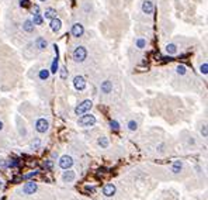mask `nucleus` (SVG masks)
<instances>
[{"label": "nucleus", "mask_w": 208, "mask_h": 200, "mask_svg": "<svg viewBox=\"0 0 208 200\" xmlns=\"http://www.w3.org/2000/svg\"><path fill=\"white\" fill-rule=\"evenodd\" d=\"M98 145L101 148H108V138L107 137H100L98 138Z\"/></svg>", "instance_id": "5701e85b"}, {"label": "nucleus", "mask_w": 208, "mask_h": 200, "mask_svg": "<svg viewBox=\"0 0 208 200\" xmlns=\"http://www.w3.org/2000/svg\"><path fill=\"white\" fill-rule=\"evenodd\" d=\"M52 166H53L52 161H46V162H45V168H46V169H52Z\"/></svg>", "instance_id": "2f4dec72"}, {"label": "nucleus", "mask_w": 208, "mask_h": 200, "mask_svg": "<svg viewBox=\"0 0 208 200\" xmlns=\"http://www.w3.org/2000/svg\"><path fill=\"white\" fill-rule=\"evenodd\" d=\"M128 130H130V131H136V130H138V123L135 121V120L128 121Z\"/></svg>", "instance_id": "b1692460"}, {"label": "nucleus", "mask_w": 208, "mask_h": 200, "mask_svg": "<svg viewBox=\"0 0 208 200\" xmlns=\"http://www.w3.org/2000/svg\"><path fill=\"white\" fill-rule=\"evenodd\" d=\"M35 47H37L40 51H44V49H46V47H48V41L42 37H38L37 40H35Z\"/></svg>", "instance_id": "ddd939ff"}, {"label": "nucleus", "mask_w": 208, "mask_h": 200, "mask_svg": "<svg viewBox=\"0 0 208 200\" xmlns=\"http://www.w3.org/2000/svg\"><path fill=\"white\" fill-rule=\"evenodd\" d=\"M200 72L203 75H208V64L207 62H204V64L200 66Z\"/></svg>", "instance_id": "a878e982"}, {"label": "nucleus", "mask_w": 208, "mask_h": 200, "mask_svg": "<svg viewBox=\"0 0 208 200\" xmlns=\"http://www.w3.org/2000/svg\"><path fill=\"white\" fill-rule=\"evenodd\" d=\"M17 165H18V162H17L16 159L8 161V162H7V166H10V168H14V166H17Z\"/></svg>", "instance_id": "7c9ffc66"}, {"label": "nucleus", "mask_w": 208, "mask_h": 200, "mask_svg": "<svg viewBox=\"0 0 208 200\" xmlns=\"http://www.w3.org/2000/svg\"><path fill=\"white\" fill-rule=\"evenodd\" d=\"M34 14H40V7L38 6H34Z\"/></svg>", "instance_id": "72a5a7b5"}, {"label": "nucleus", "mask_w": 208, "mask_h": 200, "mask_svg": "<svg viewBox=\"0 0 208 200\" xmlns=\"http://www.w3.org/2000/svg\"><path fill=\"white\" fill-rule=\"evenodd\" d=\"M86 58H87V51H86L85 47H82V45H79V47H76L73 51V59L76 62H83L86 61Z\"/></svg>", "instance_id": "f257e3e1"}, {"label": "nucleus", "mask_w": 208, "mask_h": 200, "mask_svg": "<svg viewBox=\"0 0 208 200\" xmlns=\"http://www.w3.org/2000/svg\"><path fill=\"white\" fill-rule=\"evenodd\" d=\"M31 21H33L34 25H42V23H44V17H42L41 14H34V17L31 18Z\"/></svg>", "instance_id": "f3484780"}, {"label": "nucleus", "mask_w": 208, "mask_h": 200, "mask_svg": "<svg viewBox=\"0 0 208 200\" xmlns=\"http://www.w3.org/2000/svg\"><path fill=\"white\" fill-rule=\"evenodd\" d=\"M35 128H37L38 133H41V134H44V133H46L49 128V123L48 120L45 119H38L37 123H35Z\"/></svg>", "instance_id": "20e7f679"}, {"label": "nucleus", "mask_w": 208, "mask_h": 200, "mask_svg": "<svg viewBox=\"0 0 208 200\" xmlns=\"http://www.w3.org/2000/svg\"><path fill=\"white\" fill-rule=\"evenodd\" d=\"M38 145H40V141H38V139L35 141V143H33V147H38Z\"/></svg>", "instance_id": "e433bc0d"}, {"label": "nucleus", "mask_w": 208, "mask_h": 200, "mask_svg": "<svg viewBox=\"0 0 208 200\" xmlns=\"http://www.w3.org/2000/svg\"><path fill=\"white\" fill-rule=\"evenodd\" d=\"M146 40H145V38H136V40H135V47H136V48H139V49H143L145 48V47H146Z\"/></svg>", "instance_id": "aec40b11"}, {"label": "nucleus", "mask_w": 208, "mask_h": 200, "mask_svg": "<svg viewBox=\"0 0 208 200\" xmlns=\"http://www.w3.org/2000/svg\"><path fill=\"white\" fill-rule=\"evenodd\" d=\"M96 124V117L93 114H82V117L79 119V126L82 127H91Z\"/></svg>", "instance_id": "7ed1b4c3"}, {"label": "nucleus", "mask_w": 208, "mask_h": 200, "mask_svg": "<svg viewBox=\"0 0 208 200\" xmlns=\"http://www.w3.org/2000/svg\"><path fill=\"white\" fill-rule=\"evenodd\" d=\"M59 70H61V78L62 79H66V78H68V70H66L65 66H62Z\"/></svg>", "instance_id": "c85d7f7f"}, {"label": "nucleus", "mask_w": 208, "mask_h": 200, "mask_svg": "<svg viewBox=\"0 0 208 200\" xmlns=\"http://www.w3.org/2000/svg\"><path fill=\"white\" fill-rule=\"evenodd\" d=\"M85 34V28H83V25L80 23H75L72 25V35L76 38H80Z\"/></svg>", "instance_id": "423d86ee"}, {"label": "nucleus", "mask_w": 208, "mask_h": 200, "mask_svg": "<svg viewBox=\"0 0 208 200\" xmlns=\"http://www.w3.org/2000/svg\"><path fill=\"white\" fill-rule=\"evenodd\" d=\"M2 186H3V182H2V180H0V188H2Z\"/></svg>", "instance_id": "58836bf2"}, {"label": "nucleus", "mask_w": 208, "mask_h": 200, "mask_svg": "<svg viewBox=\"0 0 208 200\" xmlns=\"http://www.w3.org/2000/svg\"><path fill=\"white\" fill-rule=\"evenodd\" d=\"M20 6L23 8H28L31 6V3H30V0H20Z\"/></svg>", "instance_id": "cd10ccee"}, {"label": "nucleus", "mask_w": 208, "mask_h": 200, "mask_svg": "<svg viewBox=\"0 0 208 200\" xmlns=\"http://www.w3.org/2000/svg\"><path fill=\"white\" fill-rule=\"evenodd\" d=\"M56 70H59V61H58V55H56V58L53 59L52 66H51V72H52V74H56Z\"/></svg>", "instance_id": "4be33fe9"}, {"label": "nucleus", "mask_w": 208, "mask_h": 200, "mask_svg": "<svg viewBox=\"0 0 208 200\" xmlns=\"http://www.w3.org/2000/svg\"><path fill=\"white\" fill-rule=\"evenodd\" d=\"M73 85H75V87H76V90H85L86 89V79L83 78V76H80V75H78V76H75V79H73Z\"/></svg>", "instance_id": "0eeeda50"}, {"label": "nucleus", "mask_w": 208, "mask_h": 200, "mask_svg": "<svg viewBox=\"0 0 208 200\" xmlns=\"http://www.w3.org/2000/svg\"><path fill=\"white\" fill-rule=\"evenodd\" d=\"M153 10H155V7H153V3H152L151 0H145L142 3V13H145V14H152Z\"/></svg>", "instance_id": "9d476101"}, {"label": "nucleus", "mask_w": 208, "mask_h": 200, "mask_svg": "<svg viewBox=\"0 0 208 200\" xmlns=\"http://www.w3.org/2000/svg\"><path fill=\"white\" fill-rule=\"evenodd\" d=\"M34 27H35V25L33 24L31 18H27V20L24 21V24H23V30H24L25 33H34Z\"/></svg>", "instance_id": "dca6fc26"}, {"label": "nucleus", "mask_w": 208, "mask_h": 200, "mask_svg": "<svg viewBox=\"0 0 208 200\" xmlns=\"http://www.w3.org/2000/svg\"><path fill=\"white\" fill-rule=\"evenodd\" d=\"M40 2H45V0H40Z\"/></svg>", "instance_id": "ea45409f"}, {"label": "nucleus", "mask_w": 208, "mask_h": 200, "mask_svg": "<svg viewBox=\"0 0 208 200\" xmlns=\"http://www.w3.org/2000/svg\"><path fill=\"white\" fill-rule=\"evenodd\" d=\"M72 165H73V158L70 155H63L61 159H59V166H61L62 169H69Z\"/></svg>", "instance_id": "39448f33"}, {"label": "nucleus", "mask_w": 208, "mask_h": 200, "mask_svg": "<svg viewBox=\"0 0 208 200\" xmlns=\"http://www.w3.org/2000/svg\"><path fill=\"white\" fill-rule=\"evenodd\" d=\"M100 89H101L103 93L108 94L111 90H113V83H111V80H104L101 83V86H100Z\"/></svg>", "instance_id": "4468645a"}, {"label": "nucleus", "mask_w": 208, "mask_h": 200, "mask_svg": "<svg viewBox=\"0 0 208 200\" xmlns=\"http://www.w3.org/2000/svg\"><path fill=\"white\" fill-rule=\"evenodd\" d=\"M86 192H90V193H94L96 192V189L93 186H86Z\"/></svg>", "instance_id": "473e14b6"}, {"label": "nucleus", "mask_w": 208, "mask_h": 200, "mask_svg": "<svg viewBox=\"0 0 208 200\" xmlns=\"http://www.w3.org/2000/svg\"><path fill=\"white\" fill-rule=\"evenodd\" d=\"M53 17H56V10L52 8V7L45 8V13H44V18H45V20H52Z\"/></svg>", "instance_id": "2eb2a0df"}, {"label": "nucleus", "mask_w": 208, "mask_h": 200, "mask_svg": "<svg viewBox=\"0 0 208 200\" xmlns=\"http://www.w3.org/2000/svg\"><path fill=\"white\" fill-rule=\"evenodd\" d=\"M75 178H76V173H75L73 171H68V169H66L65 173L62 175L63 182H68V183H72V182L75 180Z\"/></svg>", "instance_id": "f8f14e48"}, {"label": "nucleus", "mask_w": 208, "mask_h": 200, "mask_svg": "<svg viewBox=\"0 0 208 200\" xmlns=\"http://www.w3.org/2000/svg\"><path fill=\"white\" fill-rule=\"evenodd\" d=\"M201 133H203V135H204V137H207V127H203V130H201Z\"/></svg>", "instance_id": "f704fd0d"}, {"label": "nucleus", "mask_w": 208, "mask_h": 200, "mask_svg": "<svg viewBox=\"0 0 208 200\" xmlns=\"http://www.w3.org/2000/svg\"><path fill=\"white\" fill-rule=\"evenodd\" d=\"M110 126H111V130H114V131L120 130V124H118V121H115V120H113V121L110 123Z\"/></svg>", "instance_id": "bb28decb"}, {"label": "nucleus", "mask_w": 208, "mask_h": 200, "mask_svg": "<svg viewBox=\"0 0 208 200\" xmlns=\"http://www.w3.org/2000/svg\"><path fill=\"white\" fill-rule=\"evenodd\" d=\"M6 168H7V162L4 159H0V171H4Z\"/></svg>", "instance_id": "c756f323"}, {"label": "nucleus", "mask_w": 208, "mask_h": 200, "mask_svg": "<svg viewBox=\"0 0 208 200\" xmlns=\"http://www.w3.org/2000/svg\"><path fill=\"white\" fill-rule=\"evenodd\" d=\"M91 107H93V102L87 99V100H83L82 103H79V106L75 109V113H76V114H85V113L90 111Z\"/></svg>", "instance_id": "f03ea898"}, {"label": "nucleus", "mask_w": 208, "mask_h": 200, "mask_svg": "<svg viewBox=\"0 0 208 200\" xmlns=\"http://www.w3.org/2000/svg\"><path fill=\"white\" fill-rule=\"evenodd\" d=\"M51 30H52L53 33H58V31H61L62 28V21L58 18V17H53L52 20H51Z\"/></svg>", "instance_id": "9b49d317"}, {"label": "nucleus", "mask_w": 208, "mask_h": 200, "mask_svg": "<svg viewBox=\"0 0 208 200\" xmlns=\"http://www.w3.org/2000/svg\"><path fill=\"white\" fill-rule=\"evenodd\" d=\"M35 175H38V172H33V173H28V175L25 176V178H33V176H35Z\"/></svg>", "instance_id": "c9c22d12"}, {"label": "nucleus", "mask_w": 208, "mask_h": 200, "mask_svg": "<svg viewBox=\"0 0 208 200\" xmlns=\"http://www.w3.org/2000/svg\"><path fill=\"white\" fill-rule=\"evenodd\" d=\"M3 130V121H2V120H0V131Z\"/></svg>", "instance_id": "4c0bfd02"}, {"label": "nucleus", "mask_w": 208, "mask_h": 200, "mask_svg": "<svg viewBox=\"0 0 208 200\" xmlns=\"http://www.w3.org/2000/svg\"><path fill=\"white\" fill-rule=\"evenodd\" d=\"M166 52L169 54V55H174V54L177 52V45L173 44V42L167 44V45H166Z\"/></svg>", "instance_id": "a211bd4d"}, {"label": "nucleus", "mask_w": 208, "mask_h": 200, "mask_svg": "<svg viewBox=\"0 0 208 200\" xmlns=\"http://www.w3.org/2000/svg\"><path fill=\"white\" fill-rule=\"evenodd\" d=\"M38 76H40L41 80H46V79L49 78V70L48 69H41L40 70V74H38Z\"/></svg>", "instance_id": "412c9836"}, {"label": "nucleus", "mask_w": 208, "mask_h": 200, "mask_svg": "<svg viewBox=\"0 0 208 200\" xmlns=\"http://www.w3.org/2000/svg\"><path fill=\"white\" fill-rule=\"evenodd\" d=\"M37 183L35 182H27V183L24 185V188H23V192L25 193V195H34V193L37 192Z\"/></svg>", "instance_id": "6e6552de"}, {"label": "nucleus", "mask_w": 208, "mask_h": 200, "mask_svg": "<svg viewBox=\"0 0 208 200\" xmlns=\"http://www.w3.org/2000/svg\"><path fill=\"white\" fill-rule=\"evenodd\" d=\"M181 169H183V162H180V161H176V162L171 165V172H173V173H179Z\"/></svg>", "instance_id": "6ab92c4d"}, {"label": "nucleus", "mask_w": 208, "mask_h": 200, "mask_svg": "<svg viewBox=\"0 0 208 200\" xmlns=\"http://www.w3.org/2000/svg\"><path fill=\"white\" fill-rule=\"evenodd\" d=\"M186 72H187V68L184 65H179L176 68V74L177 75H186Z\"/></svg>", "instance_id": "393cba45"}, {"label": "nucleus", "mask_w": 208, "mask_h": 200, "mask_svg": "<svg viewBox=\"0 0 208 200\" xmlns=\"http://www.w3.org/2000/svg\"><path fill=\"white\" fill-rule=\"evenodd\" d=\"M115 192H117V188L113 183H108L103 188V195L106 197H113L115 195Z\"/></svg>", "instance_id": "1a4fd4ad"}]
</instances>
